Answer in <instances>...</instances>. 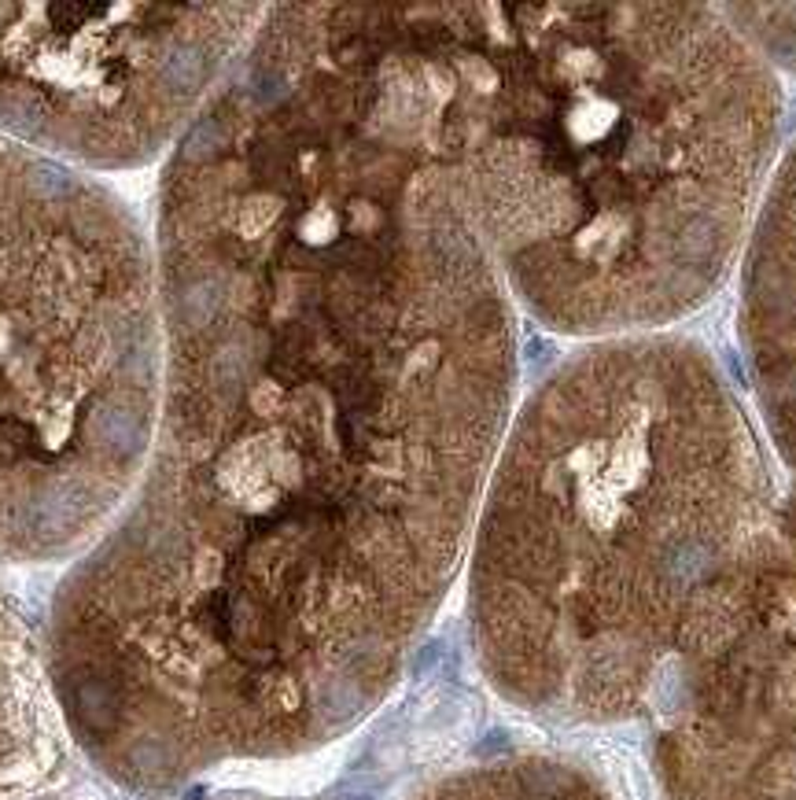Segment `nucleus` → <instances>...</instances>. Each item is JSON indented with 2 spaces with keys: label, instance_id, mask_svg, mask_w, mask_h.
Here are the masks:
<instances>
[{
  "label": "nucleus",
  "instance_id": "obj_3",
  "mask_svg": "<svg viewBox=\"0 0 796 800\" xmlns=\"http://www.w3.org/2000/svg\"><path fill=\"white\" fill-rule=\"evenodd\" d=\"M767 512L760 446L704 347L619 336L564 358L509 421L476 512L483 675L542 719L638 712Z\"/></svg>",
  "mask_w": 796,
  "mask_h": 800
},
{
  "label": "nucleus",
  "instance_id": "obj_2",
  "mask_svg": "<svg viewBox=\"0 0 796 800\" xmlns=\"http://www.w3.org/2000/svg\"><path fill=\"white\" fill-rule=\"evenodd\" d=\"M509 299L646 336L723 280L774 151L763 52L708 5H339Z\"/></svg>",
  "mask_w": 796,
  "mask_h": 800
},
{
  "label": "nucleus",
  "instance_id": "obj_4",
  "mask_svg": "<svg viewBox=\"0 0 796 800\" xmlns=\"http://www.w3.org/2000/svg\"><path fill=\"white\" fill-rule=\"evenodd\" d=\"M162 406L155 240L85 170L0 137V557L85 553Z\"/></svg>",
  "mask_w": 796,
  "mask_h": 800
},
{
  "label": "nucleus",
  "instance_id": "obj_7",
  "mask_svg": "<svg viewBox=\"0 0 796 800\" xmlns=\"http://www.w3.org/2000/svg\"><path fill=\"white\" fill-rule=\"evenodd\" d=\"M742 339L763 417L796 465V144L778 166L752 229Z\"/></svg>",
  "mask_w": 796,
  "mask_h": 800
},
{
  "label": "nucleus",
  "instance_id": "obj_5",
  "mask_svg": "<svg viewBox=\"0 0 796 800\" xmlns=\"http://www.w3.org/2000/svg\"><path fill=\"white\" fill-rule=\"evenodd\" d=\"M262 19L258 5H0V137L78 170L155 162Z\"/></svg>",
  "mask_w": 796,
  "mask_h": 800
},
{
  "label": "nucleus",
  "instance_id": "obj_6",
  "mask_svg": "<svg viewBox=\"0 0 796 800\" xmlns=\"http://www.w3.org/2000/svg\"><path fill=\"white\" fill-rule=\"evenodd\" d=\"M656 694L667 800H796V487L701 598Z\"/></svg>",
  "mask_w": 796,
  "mask_h": 800
},
{
  "label": "nucleus",
  "instance_id": "obj_9",
  "mask_svg": "<svg viewBox=\"0 0 796 800\" xmlns=\"http://www.w3.org/2000/svg\"><path fill=\"white\" fill-rule=\"evenodd\" d=\"M417 800H612V796L579 764H568L557 756H501L439 778Z\"/></svg>",
  "mask_w": 796,
  "mask_h": 800
},
{
  "label": "nucleus",
  "instance_id": "obj_1",
  "mask_svg": "<svg viewBox=\"0 0 796 800\" xmlns=\"http://www.w3.org/2000/svg\"><path fill=\"white\" fill-rule=\"evenodd\" d=\"M321 12H266L170 155L155 443L52 598L67 730L141 800L387 698L513 417V299Z\"/></svg>",
  "mask_w": 796,
  "mask_h": 800
},
{
  "label": "nucleus",
  "instance_id": "obj_8",
  "mask_svg": "<svg viewBox=\"0 0 796 800\" xmlns=\"http://www.w3.org/2000/svg\"><path fill=\"white\" fill-rule=\"evenodd\" d=\"M67 719L26 620L0 594V800H30L67 767Z\"/></svg>",
  "mask_w": 796,
  "mask_h": 800
}]
</instances>
